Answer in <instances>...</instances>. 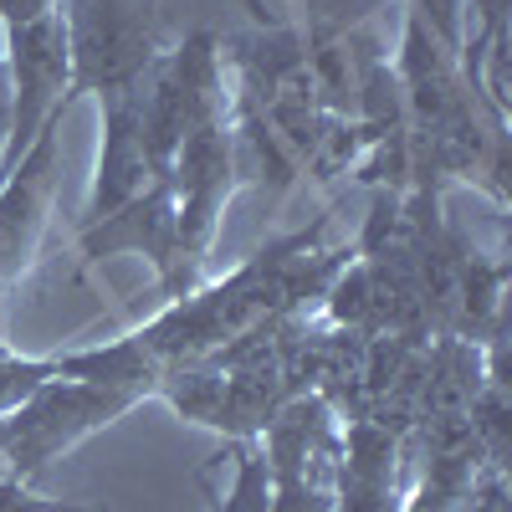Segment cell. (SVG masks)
Segmentation results:
<instances>
[{
	"label": "cell",
	"instance_id": "obj_12",
	"mask_svg": "<svg viewBox=\"0 0 512 512\" xmlns=\"http://www.w3.org/2000/svg\"><path fill=\"white\" fill-rule=\"evenodd\" d=\"M0 512H77V502H47V497H36L26 482L0 477Z\"/></svg>",
	"mask_w": 512,
	"mask_h": 512
},
{
	"label": "cell",
	"instance_id": "obj_5",
	"mask_svg": "<svg viewBox=\"0 0 512 512\" xmlns=\"http://www.w3.org/2000/svg\"><path fill=\"white\" fill-rule=\"evenodd\" d=\"M144 82V77H139ZM139 82L134 88L103 93V144H98V164H93V185H88V205H82V226H93L113 210H123L134 195H144L154 185L149 169V149H144V108H139ZM77 226V231H82Z\"/></svg>",
	"mask_w": 512,
	"mask_h": 512
},
{
	"label": "cell",
	"instance_id": "obj_16",
	"mask_svg": "<svg viewBox=\"0 0 512 512\" xmlns=\"http://www.w3.org/2000/svg\"><path fill=\"white\" fill-rule=\"evenodd\" d=\"M0 93H6V47H0Z\"/></svg>",
	"mask_w": 512,
	"mask_h": 512
},
{
	"label": "cell",
	"instance_id": "obj_11",
	"mask_svg": "<svg viewBox=\"0 0 512 512\" xmlns=\"http://www.w3.org/2000/svg\"><path fill=\"white\" fill-rule=\"evenodd\" d=\"M461 6H466V21H472V36H466V41H487V36L507 31L512 0H461Z\"/></svg>",
	"mask_w": 512,
	"mask_h": 512
},
{
	"label": "cell",
	"instance_id": "obj_4",
	"mask_svg": "<svg viewBox=\"0 0 512 512\" xmlns=\"http://www.w3.org/2000/svg\"><path fill=\"white\" fill-rule=\"evenodd\" d=\"M62 123L57 113L41 139L26 149V159L0 180V292L21 282L41 256V241L52 231V200H57V164H62Z\"/></svg>",
	"mask_w": 512,
	"mask_h": 512
},
{
	"label": "cell",
	"instance_id": "obj_9",
	"mask_svg": "<svg viewBox=\"0 0 512 512\" xmlns=\"http://www.w3.org/2000/svg\"><path fill=\"white\" fill-rule=\"evenodd\" d=\"M231 461L226 487H210L200 477V492L210 502V512H272V477H267V456L256 441H231L221 451Z\"/></svg>",
	"mask_w": 512,
	"mask_h": 512
},
{
	"label": "cell",
	"instance_id": "obj_14",
	"mask_svg": "<svg viewBox=\"0 0 512 512\" xmlns=\"http://www.w3.org/2000/svg\"><path fill=\"white\" fill-rule=\"evenodd\" d=\"M226 6H236V11H241V16L256 26V31H267V26H282V21H287V16L272 6V0H226Z\"/></svg>",
	"mask_w": 512,
	"mask_h": 512
},
{
	"label": "cell",
	"instance_id": "obj_10",
	"mask_svg": "<svg viewBox=\"0 0 512 512\" xmlns=\"http://www.w3.org/2000/svg\"><path fill=\"white\" fill-rule=\"evenodd\" d=\"M41 379H52V364L47 359H31V354H16L0 344V415L11 405H21Z\"/></svg>",
	"mask_w": 512,
	"mask_h": 512
},
{
	"label": "cell",
	"instance_id": "obj_7",
	"mask_svg": "<svg viewBox=\"0 0 512 512\" xmlns=\"http://www.w3.org/2000/svg\"><path fill=\"white\" fill-rule=\"evenodd\" d=\"M77 256H82V267H103L108 256H149L154 277L164 282L169 262H175V190H169V180H154L123 210L82 226Z\"/></svg>",
	"mask_w": 512,
	"mask_h": 512
},
{
	"label": "cell",
	"instance_id": "obj_13",
	"mask_svg": "<svg viewBox=\"0 0 512 512\" xmlns=\"http://www.w3.org/2000/svg\"><path fill=\"white\" fill-rule=\"evenodd\" d=\"M62 6V0H0V31H11V26H26L36 16H52Z\"/></svg>",
	"mask_w": 512,
	"mask_h": 512
},
{
	"label": "cell",
	"instance_id": "obj_15",
	"mask_svg": "<svg viewBox=\"0 0 512 512\" xmlns=\"http://www.w3.org/2000/svg\"><path fill=\"white\" fill-rule=\"evenodd\" d=\"M6 134H11V98L0 93V154H6Z\"/></svg>",
	"mask_w": 512,
	"mask_h": 512
},
{
	"label": "cell",
	"instance_id": "obj_6",
	"mask_svg": "<svg viewBox=\"0 0 512 512\" xmlns=\"http://www.w3.org/2000/svg\"><path fill=\"white\" fill-rule=\"evenodd\" d=\"M390 62H395L410 134H425V128H436L441 118H451L461 103L477 98L461 77V52L451 41H441L415 11H405V36H400V52Z\"/></svg>",
	"mask_w": 512,
	"mask_h": 512
},
{
	"label": "cell",
	"instance_id": "obj_1",
	"mask_svg": "<svg viewBox=\"0 0 512 512\" xmlns=\"http://www.w3.org/2000/svg\"><path fill=\"white\" fill-rule=\"evenodd\" d=\"M134 405H144L128 390H103L82 379H41L36 390L0 415V477L36 482L57 456H67L77 441H88L103 425L123 420Z\"/></svg>",
	"mask_w": 512,
	"mask_h": 512
},
{
	"label": "cell",
	"instance_id": "obj_8",
	"mask_svg": "<svg viewBox=\"0 0 512 512\" xmlns=\"http://www.w3.org/2000/svg\"><path fill=\"white\" fill-rule=\"evenodd\" d=\"M57 379H82V384H103V390H128L139 400H154L164 369L154 364V354L139 344V333L108 338V344H88V349H62L47 354Z\"/></svg>",
	"mask_w": 512,
	"mask_h": 512
},
{
	"label": "cell",
	"instance_id": "obj_3",
	"mask_svg": "<svg viewBox=\"0 0 512 512\" xmlns=\"http://www.w3.org/2000/svg\"><path fill=\"white\" fill-rule=\"evenodd\" d=\"M0 47H6V98H11V134H6V154H0V180H6L26 159V149L41 139V128L62 113V93L72 77L62 6L52 16L0 31Z\"/></svg>",
	"mask_w": 512,
	"mask_h": 512
},
{
	"label": "cell",
	"instance_id": "obj_17",
	"mask_svg": "<svg viewBox=\"0 0 512 512\" xmlns=\"http://www.w3.org/2000/svg\"><path fill=\"white\" fill-rule=\"evenodd\" d=\"M77 512H108V507H88V502H77Z\"/></svg>",
	"mask_w": 512,
	"mask_h": 512
},
{
	"label": "cell",
	"instance_id": "obj_2",
	"mask_svg": "<svg viewBox=\"0 0 512 512\" xmlns=\"http://www.w3.org/2000/svg\"><path fill=\"white\" fill-rule=\"evenodd\" d=\"M67 57L72 77L62 93V113H72L88 93H118L154 67L164 52L159 36V0H62Z\"/></svg>",
	"mask_w": 512,
	"mask_h": 512
}]
</instances>
